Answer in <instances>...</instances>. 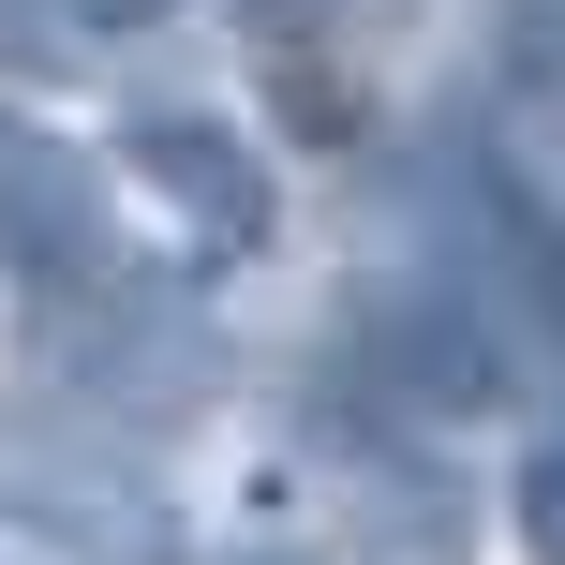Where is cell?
<instances>
[{"mask_svg":"<svg viewBox=\"0 0 565 565\" xmlns=\"http://www.w3.org/2000/svg\"><path fill=\"white\" fill-rule=\"evenodd\" d=\"M119 164H135L149 194L209 238V254H254V238H268V164L224 135V119H194V105H135V119H119Z\"/></svg>","mask_w":565,"mask_h":565,"instance_id":"1","label":"cell"},{"mask_svg":"<svg viewBox=\"0 0 565 565\" xmlns=\"http://www.w3.org/2000/svg\"><path fill=\"white\" fill-rule=\"evenodd\" d=\"M342 551H358V565H461V551H477L461 477L417 461V447H372L358 477H342Z\"/></svg>","mask_w":565,"mask_h":565,"instance_id":"2","label":"cell"},{"mask_svg":"<svg viewBox=\"0 0 565 565\" xmlns=\"http://www.w3.org/2000/svg\"><path fill=\"white\" fill-rule=\"evenodd\" d=\"M0 238H15L30 268H89V254H105V238H89V179H75L60 135H15V149H0Z\"/></svg>","mask_w":565,"mask_h":565,"instance_id":"3","label":"cell"},{"mask_svg":"<svg viewBox=\"0 0 565 565\" xmlns=\"http://www.w3.org/2000/svg\"><path fill=\"white\" fill-rule=\"evenodd\" d=\"M507 521H521V551H536V565H565V431L507 477Z\"/></svg>","mask_w":565,"mask_h":565,"instance_id":"4","label":"cell"},{"mask_svg":"<svg viewBox=\"0 0 565 565\" xmlns=\"http://www.w3.org/2000/svg\"><path fill=\"white\" fill-rule=\"evenodd\" d=\"M521 282L565 312V224H551V209H521Z\"/></svg>","mask_w":565,"mask_h":565,"instance_id":"5","label":"cell"},{"mask_svg":"<svg viewBox=\"0 0 565 565\" xmlns=\"http://www.w3.org/2000/svg\"><path fill=\"white\" fill-rule=\"evenodd\" d=\"M60 15H89V30H149V15H179V0H60Z\"/></svg>","mask_w":565,"mask_h":565,"instance_id":"6","label":"cell"}]
</instances>
